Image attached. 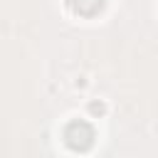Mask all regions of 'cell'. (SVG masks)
<instances>
[{"label": "cell", "mask_w": 158, "mask_h": 158, "mask_svg": "<svg viewBox=\"0 0 158 158\" xmlns=\"http://www.w3.org/2000/svg\"><path fill=\"white\" fill-rule=\"evenodd\" d=\"M62 138H64L67 148H72V151H77V153H84V151H89V148L94 146L96 131H94V126H91L89 121H81V118H79V121H69V123L64 126Z\"/></svg>", "instance_id": "6da1fadb"}, {"label": "cell", "mask_w": 158, "mask_h": 158, "mask_svg": "<svg viewBox=\"0 0 158 158\" xmlns=\"http://www.w3.org/2000/svg\"><path fill=\"white\" fill-rule=\"evenodd\" d=\"M69 5H72V10H74L77 15L91 17V15H96V12L104 10L106 0H69Z\"/></svg>", "instance_id": "7a4b0ae2"}]
</instances>
